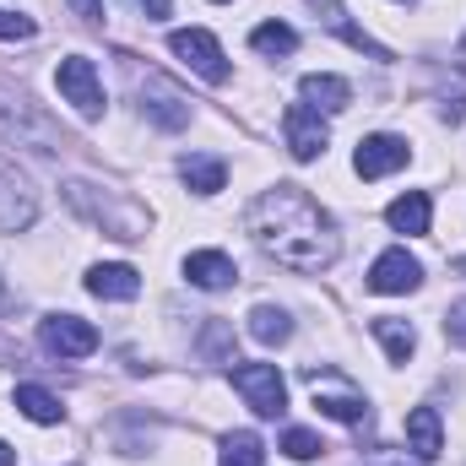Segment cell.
Segmentation results:
<instances>
[{
  "label": "cell",
  "mask_w": 466,
  "mask_h": 466,
  "mask_svg": "<svg viewBox=\"0 0 466 466\" xmlns=\"http://www.w3.org/2000/svg\"><path fill=\"white\" fill-rule=\"evenodd\" d=\"M385 223L396 233H429L434 223V201L423 196V190H407V196H396L390 207H385Z\"/></svg>",
  "instance_id": "9a60e30c"
},
{
  "label": "cell",
  "mask_w": 466,
  "mask_h": 466,
  "mask_svg": "<svg viewBox=\"0 0 466 466\" xmlns=\"http://www.w3.org/2000/svg\"><path fill=\"white\" fill-rule=\"evenodd\" d=\"M423 282V266L407 255V249H385L380 260H374V271H369V288L374 293H412Z\"/></svg>",
  "instance_id": "8fae6325"
},
{
  "label": "cell",
  "mask_w": 466,
  "mask_h": 466,
  "mask_svg": "<svg viewBox=\"0 0 466 466\" xmlns=\"http://www.w3.org/2000/svg\"><path fill=\"white\" fill-rule=\"evenodd\" d=\"M55 87L66 93V104H76L82 119L104 115V82H98V66H93L87 55H66L60 71H55Z\"/></svg>",
  "instance_id": "5b68a950"
},
{
  "label": "cell",
  "mask_w": 466,
  "mask_h": 466,
  "mask_svg": "<svg viewBox=\"0 0 466 466\" xmlns=\"http://www.w3.org/2000/svg\"><path fill=\"white\" fill-rule=\"evenodd\" d=\"M456 71H466V44L456 49Z\"/></svg>",
  "instance_id": "f546056e"
},
{
  "label": "cell",
  "mask_w": 466,
  "mask_h": 466,
  "mask_svg": "<svg viewBox=\"0 0 466 466\" xmlns=\"http://www.w3.org/2000/svg\"><path fill=\"white\" fill-rule=\"evenodd\" d=\"M244 228L255 233V244H260L266 255H277V260L293 266V271H320V266L337 260V228H331V218H326V212L309 201V190H299V185L266 190V196L249 207Z\"/></svg>",
  "instance_id": "6da1fadb"
},
{
  "label": "cell",
  "mask_w": 466,
  "mask_h": 466,
  "mask_svg": "<svg viewBox=\"0 0 466 466\" xmlns=\"http://www.w3.org/2000/svg\"><path fill=\"white\" fill-rule=\"evenodd\" d=\"M0 309H5V293H0Z\"/></svg>",
  "instance_id": "1f68e13d"
},
{
  "label": "cell",
  "mask_w": 466,
  "mask_h": 466,
  "mask_svg": "<svg viewBox=\"0 0 466 466\" xmlns=\"http://www.w3.org/2000/svg\"><path fill=\"white\" fill-rule=\"evenodd\" d=\"M141 109H147L152 125H163V130H185V125H190L185 93H179L168 76H152V71H147V82H141Z\"/></svg>",
  "instance_id": "9c48e42d"
},
{
  "label": "cell",
  "mask_w": 466,
  "mask_h": 466,
  "mask_svg": "<svg viewBox=\"0 0 466 466\" xmlns=\"http://www.w3.org/2000/svg\"><path fill=\"white\" fill-rule=\"evenodd\" d=\"M282 136H288V152L299 163H309V157L326 152V119H320V109H309V104H293L282 115Z\"/></svg>",
  "instance_id": "30bf717a"
},
{
  "label": "cell",
  "mask_w": 466,
  "mask_h": 466,
  "mask_svg": "<svg viewBox=\"0 0 466 466\" xmlns=\"http://www.w3.org/2000/svg\"><path fill=\"white\" fill-rule=\"evenodd\" d=\"M201 352H207V358H218V363H233V331H228V320H207Z\"/></svg>",
  "instance_id": "603a6c76"
},
{
  "label": "cell",
  "mask_w": 466,
  "mask_h": 466,
  "mask_svg": "<svg viewBox=\"0 0 466 466\" xmlns=\"http://www.w3.org/2000/svg\"><path fill=\"white\" fill-rule=\"evenodd\" d=\"M407 157H412V147L401 141V136H363L358 141V152H352V168L363 174V179H385V174H396V168H407Z\"/></svg>",
  "instance_id": "ba28073f"
},
{
  "label": "cell",
  "mask_w": 466,
  "mask_h": 466,
  "mask_svg": "<svg viewBox=\"0 0 466 466\" xmlns=\"http://www.w3.org/2000/svg\"><path fill=\"white\" fill-rule=\"evenodd\" d=\"M66 201H71L87 223H98L104 233H115V238H147V212L130 207V201L98 196V185H87V179H71V185H66Z\"/></svg>",
  "instance_id": "7a4b0ae2"
},
{
  "label": "cell",
  "mask_w": 466,
  "mask_h": 466,
  "mask_svg": "<svg viewBox=\"0 0 466 466\" xmlns=\"http://www.w3.org/2000/svg\"><path fill=\"white\" fill-rule=\"evenodd\" d=\"M16 412L33 418V423H60V418H66L60 396H49L44 385H16Z\"/></svg>",
  "instance_id": "d6986e66"
},
{
  "label": "cell",
  "mask_w": 466,
  "mask_h": 466,
  "mask_svg": "<svg viewBox=\"0 0 466 466\" xmlns=\"http://www.w3.org/2000/svg\"><path fill=\"white\" fill-rule=\"evenodd\" d=\"M87 288L98 293V299H136L141 293V271L136 266H125V260H109V266H93L87 271Z\"/></svg>",
  "instance_id": "4fadbf2b"
},
{
  "label": "cell",
  "mask_w": 466,
  "mask_h": 466,
  "mask_svg": "<svg viewBox=\"0 0 466 466\" xmlns=\"http://www.w3.org/2000/svg\"><path fill=\"white\" fill-rule=\"evenodd\" d=\"M141 5H147V16H152V22H163V16H168V0H141Z\"/></svg>",
  "instance_id": "83f0119b"
},
{
  "label": "cell",
  "mask_w": 466,
  "mask_h": 466,
  "mask_svg": "<svg viewBox=\"0 0 466 466\" xmlns=\"http://www.w3.org/2000/svg\"><path fill=\"white\" fill-rule=\"evenodd\" d=\"M71 11H76L82 22H104V0H71Z\"/></svg>",
  "instance_id": "4316f807"
},
{
  "label": "cell",
  "mask_w": 466,
  "mask_h": 466,
  "mask_svg": "<svg viewBox=\"0 0 466 466\" xmlns=\"http://www.w3.org/2000/svg\"><path fill=\"white\" fill-rule=\"evenodd\" d=\"M249 44H255L260 55H293V49H299V33H293L288 22H260V27L249 33Z\"/></svg>",
  "instance_id": "7402d4cb"
},
{
  "label": "cell",
  "mask_w": 466,
  "mask_h": 466,
  "mask_svg": "<svg viewBox=\"0 0 466 466\" xmlns=\"http://www.w3.org/2000/svg\"><path fill=\"white\" fill-rule=\"evenodd\" d=\"M456 271H461V277H466V255H456Z\"/></svg>",
  "instance_id": "4dcf8cb0"
},
{
  "label": "cell",
  "mask_w": 466,
  "mask_h": 466,
  "mask_svg": "<svg viewBox=\"0 0 466 466\" xmlns=\"http://www.w3.org/2000/svg\"><path fill=\"white\" fill-rule=\"evenodd\" d=\"M0 466H16V451H11L5 440H0Z\"/></svg>",
  "instance_id": "f1b7e54d"
},
{
  "label": "cell",
  "mask_w": 466,
  "mask_h": 466,
  "mask_svg": "<svg viewBox=\"0 0 466 466\" xmlns=\"http://www.w3.org/2000/svg\"><path fill=\"white\" fill-rule=\"evenodd\" d=\"M233 390L249 401V412L277 418L288 407V385L277 374V363H233Z\"/></svg>",
  "instance_id": "277c9868"
},
{
  "label": "cell",
  "mask_w": 466,
  "mask_h": 466,
  "mask_svg": "<svg viewBox=\"0 0 466 466\" xmlns=\"http://www.w3.org/2000/svg\"><path fill=\"white\" fill-rule=\"evenodd\" d=\"M185 277L196 282V288H207V293H218V288H228L233 277H238V266H233L223 249H196L190 260H185Z\"/></svg>",
  "instance_id": "5bb4252c"
},
{
  "label": "cell",
  "mask_w": 466,
  "mask_h": 466,
  "mask_svg": "<svg viewBox=\"0 0 466 466\" xmlns=\"http://www.w3.org/2000/svg\"><path fill=\"white\" fill-rule=\"evenodd\" d=\"M33 16H16V11H0V38H33Z\"/></svg>",
  "instance_id": "484cf974"
},
{
  "label": "cell",
  "mask_w": 466,
  "mask_h": 466,
  "mask_svg": "<svg viewBox=\"0 0 466 466\" xmlns=\"http://www.w3.org/2000/svg\"><path fill=\"white\" fill-rule=\"evenodd\" d=\"M407 451H412L418 461H440L445 429H440V412H434V407H412V412H407Z\"/></svg>",
  "instance_id": "7c38bea8"
},
{
  "label": "cell",
  "mask_w": 466,
  "mask_h": 466,
  "mask_svg": "<svg viewBox=\"0 0 466 466\" xmlns=\"http://www.w3.org/2000/svg\"><path fill=\"white\" fill-rule=\"evenodd\" d=\"M445 337H451L456 348H466V299H456V304L445 309Z\"/></svg>",
  "instance_id": "d4e9b609"
},
{
  "label": "cell",
  "mask_w": 466,
  "mask_h": 466,
  "mask_svg": "<svg viewBox=\"0 0 466 466\" xmlns=\"http://www.w3.org/2000/svg\"><path fill=\"white\" fill-rule=\"evenodd\" d=\"M309 396H315V407L326 412V418H337V423H363L369 418V401H363V390L342 380L337 369H309Z\"/></svg>",
  "instance_id": "3957f363"
},
{
  "label": "cell",
  "mask_w": 466,
  "mask_h": 466,
  "mask_svg": "<svg viewBox=\"0 0 466 466\" xmlns=\"http://www.w3.org/2000/svg\"><path fill=\"white\" fill-rule=\"evenodd\" d=\"M218 466H266V445H260V434L233 429L228 440H223V461Z\"/></svg>",
  "instance_id": "ffe728a7"
},
{
  "label": "cell",
  "mask_w": 466,
  "mask_h": 466,
  "mask_svg": "<svg viewBox=\"0 0 466 466\" xmlns=\"http://www.w3.org/2000/svg\"><path fill=\"white\" fill-rule=\"evenodd\" d=\"M249 337H255L260 348H282V342L293 337V320H288L282 309H271V304H255V309H249Z\"/></svg>",
  "instance_id": "ac0fdd59"
},
{
  "label": "cell",
  "mask_w": 466,
  "mask_h": 466,
  "mask_svg": "<svg viewBox=\"0 0 466 466\" xmlns=\"http://www.w3.org/2000/svg\"><path fill=\"white\" fill-rule=\"evenodd\" d=\"M282 451H288L293 461H315V456H320L326 445H320V440H315L309 429H288V434H282Z\"/></svg>",
  "instance_id": "cb8c5ba5"
},
{
  "label": "cell",
  "mask_w": 466,
  "mask_h": 466,
  "mask_svg": "<svg viewBox=\"0 0 466 466\" xmlns=\"http://www.w3.org/2000/svg\"><path fill=\"white\" fill-rule=\"evenodd\" d=\"M304 104L337 115V109H348L352 104V87L342 82V76H320V71H309V76H304Z\"/></svg>",
  "instance_id": "e0dca14e"
},
{
  "label": "cell",
  "mask_w": 466,
  "mask_h": 466,
  "mask_svg": "<svg viewBox=\"0 0 466 466\" xmlns=\"http://www.w3.org/2000/svg\"><path fill=\"white\" fill-rule=\"evenodd\" d=\"M179 179H185L196 196H218V190H223V179H228V163H223V157H212V152H196V157H185V163H179Z\"/></svg>",
  "instance_id": "2e32d148"
},
{
  "label": "cell",
  "mask_w": 466,
  "mask_h": 466,
  "mask_svg": "<svg viewBox=\"0 0 466 466\" xmlns=\"http://www.w3.org/2000/svg\"><path fill=\"white\" fill-rule=\"evenodd\" d=\"M374 337L385 342V352H390V363H407V358H412V348H418L412 326H407V320H390V315H380V320H374Z\"/></svg>",
  "instance_id": "44dd1931"
},
{
  "label": "cell",
  "mask_w": 466,
  "mask_h": 466,
  "mask_svg": "<svg viewBox=\"0 0 466 466\" xmlns=\"http://www.w3.org/2000/svg\"><path fill=\"white\" fill-rule=\"evenodd\" d=\"M38 342L55 358H87L98 348V331L87 320H76V315H49V320H38Z\"/></svg>",
  "instance_id": "52a82bcc"
},
{
  "label": "cell",
  "mask_w": 466,
  "mask_h": 466,
  "mask_svg": "<svg viewBox=\"0 0 466 466\" xmlns=\"http://www.w3.org/2000/svg\"><path fill=\"white\" fill-rule=\"evenodd\" d=\"M168 49L201 76V82H212V87H223L228 82V60H223V44L207 33V27H179L174 38H168Z\"/></svg>",
  "instance_id": "8992f818"
}]
</instances>
